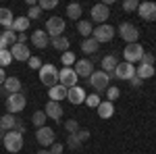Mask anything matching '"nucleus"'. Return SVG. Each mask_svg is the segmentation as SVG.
<instances>
[{"mask_svg":"<svg viewBox=\"0 0 156 154\" xmlns=\"http://www.w3.org/2000/svg\"><path fill=\"white\" fill-rule=\"evenodd\" d=\"M2 142H4V148L9 150V152L17 154L21 148H23V133H19V131H6L4 133V138H2Z\"/></svg>","mask_w":156,"mask_h":154,"instance_id":"nucleus-1","label":"nucleus"},{"mask_svg":"<svg viewBox=\"0 0 156 154\" xmlns=\"http://www.w3.org/2000/svg\"><path fill=\"white\" fill-rule=\"evenodd\" d=\"M40 81L44 83V85H56L58 83V69L54 67V65H42V69H40Z\"/></svg>","mask_w":156,"mask_h":154,"instance_id":"nucleus-2","label":"nucleus"},{"mask_svg":"<svg viewBox=\"0 0 156 154\" xmlns=\"http://www.w3.org/2000/svg\"><path fill=\"white\" fill-rule=\"evenodd\" d=\"M6 113H11V115H17V113H21L25 108V104H27V98H25V94H11L9 98H6Z\"/></svg>","mask_w":156,"mask_h":154,"instance_id":"nucleus-3","label":"nucleus"},{"mask_svg":"<svg viewBox=\"0 0 156 154\" xmlns=\"http://www.w3.org/2000/svg\"><path fill=\"white\" fill-rule=\"evenodd\" d=\"M108 81H110V75L104 73V71H94L90 75V85H92L96 92H106Z\"/></svg>","mask_w":156,"mask_h":154,"instance_id":"nucleus-4","label":"nucleus"},{"mask_svg":"<svg viewBox=\"0 0 156 154\" xmlns=\"http://www.w3.org/2000/svg\"><path fill=\"white\" fill-rule=\"evenodd\" d=\"M92 34H94L92 38L96 40L98 44H104V42H110V40L115 38V27L108 25V23H102V25H98Z\"/></svg>","mask_w":156,"mask_h":154,"instance_id":"nucleus-5","label":"nucleus"},{"mask_svg":"<svg viewBox=\"0 0 156 154\" xmlns=\"http://www.w3.org/2000/svg\"><path fill=\"white\" fill-rule=\"evenodd\" d=\"M144 48H142V44H127V48L123 50V56H125V63H140L142 60V56H144Z\"/></svg>","mask_w":156,"mask_h":154,"instance_id":"nucleus-6","label":"nucleus"},{"mask_svg":"<svg viewBox=\"0 0 156 154\" xmlns=\"http://www.w3.org/2000/svg\"><path fill=\"white\" fill-rule=\"evenodd\" d=\"M119 36L127 42V44H135L137 38H140V29L133 23H121L119 25Z\"/></svg>","mask_w":156,"mask_h":154,"instance_id":"nucleus-7","label":"nucleus"},{"mask_svg":"<svg viewBox=\"0 0 156 154\" xmlns=\"http://www.w3.org/2000/svg\"><path fill=\"white\" fill-rule=\"evenodd\" d=\"M62 31H65V19L62 17H50L48 23H46V34H48V38H58L62 36Z\"/></svg>","mask_w":156,"mask_h":154,"instance_id":"nucleus-8","label":"nucleus"},{"mask_svg":"<svg viewBox=\"0 0 156 154\" xmlns=\"http://www.w3.org/2000/svg\"><path fill=\"white\" fill-rule=\"evenodd\" d=\"M77 79H79V77H77V73L73 71V67H62L58 71V83L65 85L67 90L73 88V85H77Z\"/></svg>","mask_w":156,"mask_h":154,"instance_id":"nucleus-9","label":"nucleus"},{"mask_svg":"<svg viewBox=\"0 0 156 154\" xmlns=\"http://www.w3.org/2000/svg\"><path fill=\"white\" fill-rule=\"evenodd\" d=\"M112 77H117V79H123V81H129L131 77H135V67H133L131 63H119L117 65V69L112 73Z\"/></svg>","mask_w":156,"mask_h":154,"instance_id":"nucleus-10","label":"nucleus"},{"mask_svg":"<svg viewBox=\"0 0 156 154\" xmlns=\"http://www.w3.org/2000/svg\"><path fill=\"white\" fill-rule=\"evenodd\" d=\"M54 138H56V133H54V129H50V127H40L36 133V140L40 146H44V148H48V146H52L54 144Z\"/></svg>","mask_w":156,"mask_h":154,"instance_id":"nucleus-11","label":"nucleus"},{"mask_svg":"<svg viewBox=\"0 0 156 154\" xmlns=\"http://www.w3.org/2000/svg\"><path fill=\"white\" fill-rule=\"evenodd\" d=\"M137 13L144 21H156V2H150V0L142 2L137 6Z\"/></svg>","mask_w":156,"mask_h":154,"instance_id":"nucleus-12","label":"nucleus"},{"mask_svg":"<svg viewBox=\"0 0 156 154\" xmlns=\"http://www.w3.org/2000/svg\"><path fill=\"white\" fill-rule=\"evenodd\" d=\"M73 71L77 73V77H87L90 79V75L94 73V63L87 59H81L75 63V67H73Z\"/></svg>","mask_w":156,"mask_h":154,"instance_id":"nucleus-13","label":"nucleus"},{"mask_svg":"<svg viewBox=\"0 0 156 154\" xmlns=\"http://www.w3.org/2000/svg\"><path fill=\"white\" fill-rule=\"evenodd\" d=\"M110 17V11H108V6L106 4H94L92 6V19L96 21L98 25H102V23H106V19Z\"/></svg>","mask_w":156,"mask_h":154,"instance_id":"nucleus-14","label":"nucleus"},{"mask_svg":"<svg viewBox=\"0 0 156 154\" xmlns=\"http://www.w3.org/2000/svg\"><path fill=\"white\" fill-rule=\"evenodd\" d=\"M85 98H87V94H85L83 88H79V85H73V88L67 90V100L71 104H81V102H85Z\"/></svg>","mask_w":156,"mask_h":154,"instance_id":"nucleus-15","label":"nucleus"},{"mask_svg":"<svg viewBox=\"0 0 156 154\" xmlns=\"http://www.w3.org/2000/svg\"><path fill=\"white\" fill-rule=\"evenodd\" d=\"M11 54H12V59H17V60H29L31 59V52H29V48L25 46V44H15V46H11Z\"/></svg>","mask_w":156,"mask_h":154,"instance_id":"nucleus-16","label":"nucleus"},{"mask_svg":"<svg viewBox=\"0 0 156 154\" xmlns=\"http://www.w3.org/2000/svg\"><path fill=\"white\" fill-rule=\"evenodd\" d=\"M29 40L34 42V46H36V48H46L50 44V38H48V34H46L44 29H36V31L31 34Z\"/></svg>","mask_w":156,"mask_h":154,"instance_id":"nucleus-17","label":"nucleus"},{"mask_svg":"<svg viewBox=\"0 0 156 154\" xmlns=\"http://www.w3.org/2000/svg\"><path fill=\"white\" fill-rule=\"evenodd\" d=\"M44 113H46V117L54 119V121H58L62 117V106H60V102H54V100H48V104L44 108Z\"/></svg>","mask_w":156,"mask_h":154,"instance_id":"nucleus-18","label":"nucleus"},{"mask_svg":"<svg viewBox=\"0 0 156 154\" xmlns=\"http://www.w3.org/2000/svg\"><path fill=\"white\" fill-rule=\"evenodd\" d=\"M154 65H142L140 63V67H135V77H140V79H150V77H154Z\"/></svg>","mask_w":156,"mask_h":154,"instance_id":"nucleus-19","label":"nucleus"},{"mask_svg":"<svg viewBox=\"0 0 156 154\" xmlns=\"http://www.w3.org/2000/svg\"><path fill=\"white\" fill-rule=\"evenodd\" d=\"M96 110H98V117L100 119H110L115 115V104L108 102V100H104V102H100V106H98Z\"/></svg>","mask_w":156,"mask_h":154,"instance_id":"nucleus-20","label":"nucleus"},{"mask_svg":"<svg viewBox=\"0 0 156 154\" xmlns=\"http://www.w3.org/2000/svg\"><path fill=\"white\" fill-rule=\"evenodd\" d=\"M48 96H50V100H54V102L65 100V98H67V88H65V85H60V83H56V85H52V88H50Z\"/></svg>","mask_w":156,"mask_h":154,"instance_id":"nucleus-21","label":"nucleus"},{"mask_svg":"<svg viewBox=\"0 0 156 154\" xmlns=\"http://www.w3.org/2000/svg\"><path fill=\"white\" fill-rule=\"evenodd\" d=\"M15 123H17V119H15V115H11V113H6V115H2L0 117V131H11L15 129Z\"/></svg>","mask_w":156,"mask_h":154,"instance_id":"nucleus-22","label":"nucleus"},{"mask_svg":"<svg viewBox=\"0 0 156 154\" xmlns=\"http://www.w3.org/2000/svg\"><path fill=\"white\" fill-rule=\"evenodd\" d=\"M117 65H119V63H117V59H115L112 54H106V56L102 59V71L108 73V75L112 77V73H115V69H117Z\"/></svg>","mask_w":156,"mask_h":154,"instance_id":"nucleus-23","label":"nucleus"},{"mask_svg":"<svg viewBox=\"0 0 156 154\" xmlns=\"http://www.w3.org/2000/svg\"><path fill=\"white\" fill-rule=\"evenodd\" d=\"M4 90L11 94H19L21 92V81H19V77H6V81H4Z\"/></svg>","mask_w":156,"mask_h":154,"instance_id":"nucleus-24","label":"nucleus"},{"mask_svg":"<svg viewBox=\"0 0 156 154\" xmlns=\"http://www.w3.org/2000/svg\"><path fill=\"white\" fill-rule=\"evenodd\" d=\"M27 27H29V19H27V17H15L11 29L15 31V34H23Z\"/></svg>","mask_w":156,"mask_h":154,"instance_id":"nucleus-25","label":"nucleus"},{"mask_svg":"<svg viewBox=\"0 0 156 154\" xmlns=\"http://www.w3.org/2000/svg\"><path fill=\"white\" fill-rule=\"evenodd\" d=\"M12 21H15V17H12L11 9H0V25L6 27V29H11Z\"/></svg>","mask_w":156,"mask_h":154,"instance_id":"nucleus-26","label":"nucleus"},{"mask_svg":"<svg viewBox=\"0 0 156 154\" xmlns=\"http://www.w3.org/2000/svg\"><path fill=\"white\" fill-rule=\"evenodd\" d=\"M98 46H100V44H98L94 38H83V40H81V50H83L85 54H94L98 50Z\"/></svg>","mask_w":156,"mask_h":154,"instance_id":"nucleus-27","label":"nucleus"},{"mask_svg":"<svg viewBox=\"0 0 156 154\" xmlns=\"http://www.w3.org/2000/svg\"><path fill=\"white\" fill-rule=\"evenodd\" d=\"M81 13H83V9H81V4H77V2H71V4L67 6V17L73 19V21H79Z\"/></svg>","mask_w":156,"mask_h":154,"instance_id":"nucleus-28","label":"nucleus"},{"mask_svg":"<svg viewBox=\"0 0 156 154\" xmlns=\"http://www.w3.org/2000/svg\"><path fill=\"white\" fill-rule=\"evenodd\" d=\"M46 113H44V110H36V113H34V117H31V123H34V127H37V129H40V127H46Z\"/></svg>","mask_w":156,"mask_h":154,"instance_id":"nucleus-29","label":"nucleus"},{"mask_svg":"<svg viewBox=\"0 0 156 154\" xmlns=\"http://www.w3.org/2000/svg\"><path fill=\"white\" fill-rule=\"evenodd\" d=\"M52 46L56 48V50H62V52H67V50H69V46H71V42H69V38L58 36V38H54V40H52Z\"/></svg>","mask_w":156,"mask_h":154,"instance_id":"nucleus-30","label":"nucleus"},{"mask_svg":"<svg viewBox=\"0 0 156 154\" xmlns=\"http://www.w3.org/2000/svg\"><path fill=\"white\" fill-rule=\"evenodd\" d=\"M77 31L83 38H90V34H92L94 29H92V23H90V21H77Z\"/></svg>","mask_w":156,"mask_h":154,"instance_id":"nucleus-31","label":"nucleus"},{"mask_svg":"<svg viewBox=\"0 0 156 154\" xmlns=\"http://www.w3.org/2000/svg\"><path fill=\"white\" fill-rule=\"evenodd\" d=\"M67 146H69V150H79L83 144L79 142V138H77L75 133H69V135H67Z\"/></svg>","mask_w":156,"mask_h":154,"instance_id":"nucleus-32","label":"nucleus"},{"mask_svg":"<svg viewBox=\"0 0 156 154\" xmlns=\"http://www.w3.org/2000/svg\"><path fill=\"white\" fill-rule=\"evenodd\" d=\"M2 36H4L6 46H15V44H17V34H15L12 29H4V31H2Z\"/></svg>","mask_w":156,"mask_h":154,"instance_id":"nucleus-33","label":"nucleus"},{"mask_svg":"<svg viewBox=\"0 0 156 154\" xmlns=\"http://www.w3.org/2000/svg\"><path fill=\"white\" fill-rule=\"evenodd\" d=\"M60 60H62V65H65V67H71V65H75V63H77V59H75V54H73L71 50L62 52V56H60Z\"/></svg>","mask_w":156,"mask_h":154,"instance_id":"nucleus-34","label":"nucleus"},{"mask_svg":"<svg viewBox=\"0 0 156 154\" xmlns=\"http://www.w3.org/2000/svg\"><path fill=\"white\" fill-rule=\"evenodd\" d=\"M12 60L11 50H0V67H9Z\"/></svg>","mask_w":156,"mask_h":154,"instance_id":"nucleus-35","label":"nucleus"},{"mask_svg":"<svg viewBox=\"0 0 156 154\" xmlns=\"http://www.w3.org/2000/svg\"><path fill=\"white\" fill-rule=\"evenodd\" d=\"M106 96H108V102H115V100H117V98L121 96V90L117 88V85H108Z\"/></svg>","mask_w":156,"mask_h":154,"instance_id":"nucleus-36","label":"nucleus"},{"mask_svg":"<svg viewBox=\"0 0 156 154\" xmlns=\"http://www.w3.org/2000/svg\"><path fill=\"white\" fill-rule=\"evenodd\" d=\"M42 11H50V9H56L58 6V0H40V4H37Z\"/></svg>","mask_w":156,"mask_h":154,"instance_id":"nucleus-37","label":"nucleus"},{"mask_svg":"<svg viewBox=\"0 0 156 154\" xmlns=\"http://www.w3.org/2000/svg\"><path fill=\"white\" fill-rule=\"evenodd\" d=\"M85 104L90 108H98L100 106V98H98V94H90L87 98H85Z\"/></svg>","mask_w":156,"mask_h":154,"instance_id":"nucleus-38","label":"nucleus"},{"mask_svg":"<svg viewBox=\"0 0 156 154\" xmlns=\"http://www.w3.org/2000/svg\"><path fill=\"white\" fill-rule=\"evenodd\" d=\"M65 129L69 131V133H77V131H79V123H77L75 119H69V121L65 123Z\"/></svg>","mask_w":156,"mask_h":154,"instance_id":"nucleus-39","label":"nucleus"},{"mask_svg":"<svg viewBox=\"0 0 156 154\" xmlns=\"http://www.w3.org/2000/svg\"><path fill=\"white\" fill-rule=\"evenodd\" d=\"M40 15H42V9H40V6L36 4V6H31V9L27 11V15H25V17L31 21V19H40Z\"/></svg>","mask_w":156,"mask_h":154,"instance_id":"nucleus-40","label":"nucleus"},{"mask_svg":"<svg viewBox=\"0 0 156 154\" xmlns=\"http://www.w3.org/2000/svg\"><path fill=\"white\" fill-rule=\"evenodd\" d=\"M137 6H140V2H137V0H125V2H123V11H127V13L137 11Z\"/></svg>","mask_w":156,"mask_h":154,"instance_id":"nucleus-41","label":"nucleus"},{"mask_svg":"<svg viewBox=\"0 0 156 154\" xmlns=\"http://www.w3.org/2000/svg\"><path fill=\"white\" fill-rule=\"evenodd\" d=\"M27 63H29V69H37V71L42 69V60L37 59V56H31V59L27 60Z\"/></svg>","mask_w":156,"mask_h":154,"instance_id":"nucleus-42","label":"nucleus"},{"mask_svg":"<svg viewBox=\"0 0 156 154\" xmlns=\"http://www.w3.org/2000/svg\"><path fill=\"white\" fill-rule=\"evenodd\" d=\"M140 63H142V65H154V54H152V52H144V56H142Z\"/></svg>","mask_w":156,"mask_h":154,"instance_id":"nucleus-43","label":"nucleus"},{"mask_svg":"<svg viewBox=\"0 0 156 154\" xmlns=\"http://www.w3.org/2000/svg\"><path fill=\"white\" fill-rule=\"evenodd\" d=\"M75 135L79 138V142H81V144H83V142H87V140H90V131H87V129H79V131H77V133H75Z\"/></svg>","mask_w":156,"mask_h":154,"instance_id":"nucleus-44","label":"nucleus"},{"mask_svg":"<svg viewBox=\"0 0 156 154\" xmlns=\"http://www.w3.org/2000/svg\"><path fill=\"white\" fill-rule=\"evenodd\" d=\"M62 150H65V146L58 142H54L52 146H50V154H62Z\"/></svg>","mask_w":156,"mask_h":154,"instance_id":"nucleus-45","label":"nucleus"},{"mask_svg":"<svg viewBox=\"0 0 156 154\" xmlns=\"http://www.w3.org/2000/svg\"><path fill=\"white\" fill-rule=\"evenodd\" d=\"M15 131H19V133H23V131H25V125L21 123V121H17V123H15Z\"/></svg>","mask_w":156,"mask_h":154,"instance_id":"nucleus-46","label":"nucleus"},{"mask_svg":"<svg viewBox=\"0 0 156 154\" xmlns=\"http://www.w3.org/2000/svg\"><path fill=\"white\" fill-rule=\"evenodd\" d=\"M129 81H131V85H133V88H140V85H142V79H140V77H131Z\"/></svg>","mask_w":156,"mask_h":154,"instance_id":"nucleus-47","label":"nucleus"},{"mask_svg":"<svg viewBox=\"0 0 156 154\" xmlns=\"http://www.w3.org/2000/svg\"><path fill=\"white\" fill-rule=\"evenodd\" d=\"M17 42H19V44H25V42H27V36H25V34H17Z\"/></svg>","mask_w":156,"mask_h":154,"instance_id":"nucleus-48","label":"nucleus"},{"mask_svg":"<svg viewBox=\"0 0 156 154\" xmlns=\"http://www.w3.org/2000/svg\"><path fill=\"white\" fill-rule=\"evenodd\" d=\"M4 81H6V73L2 71V67H0V85H4Z\"/></svg>","mask_w":156,"mask_h":154,"instance_id":"nucleus-49","label":"nucleus"},{"mask_svg":"<svg viewBox=\"0 0 156 154\" xmlns=\"http://www.w3.org/2000/svg\"><path fill=\"white\" fill-rule=\"evenodd\" d=\"M0 50H6V42H4V36L0 34Z\"/></svg>","mask_w":156,"mask_h":154,"instance_id":"nucleus-50","label":"nucleus"},{"mask_svg":"<svg viewBox=\"0 0 156 154\" xmlns=\"http://www.w3.org/2000/svg\"><path fill=\"white\" fill-rule=\"evenodd\" d=\"M0 96H9V92L4 90V85H0Z\"/></svg>","mask_w":156,"mask_h":154,"instance_id":"nucleus-51","label":"nucleus"},{"mask_svg":"<svg viewBox=\"0 0 156 154\" xmlns=\"http://www.w3.org/2000/svg\"><path fill=\"white\" fill-rule=\"evenodd\" d=\"M36 154H50V150H37Z\"/></svg>","mask_w":156,"mask_h":154,"instance_id":"nucleus-52","label":"nucleus"}]
</instances>
